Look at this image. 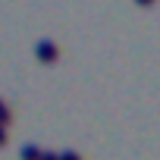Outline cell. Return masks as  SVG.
<instances>
[{
    "mask_svg": "<svg viewBox=\"0 0 160 160\" xmlns=\"http://www.w3.org/2000/svg\"><path fill=\"white\" fill-rule=\"evenodd\" d=\"M22 160H41V151L28 144V148H22Z\"/></svg>",
    "mask_w": 160,
    "mask_h": 160,
    "instance_id": "obj_2",
    "label": "cell"
},
{
    "mask_svg": "<svg viewBox=\"0 0 160 160\" xmlns=\"http://www.w3.org/2000/svg\"><path fill=\"white\" fill-rule=\"evenodd\" d=\"M57 57H60V50H57V44H53V41H41V44H38V60L53 63Z\"/></svg>",
    "mask_w": 160,
    "mask_h": 160,
    "instance_id": "obj_1",
    "label": "cell"
},
{
    "mask_svg": "<svg viewBox=\"0 0 160 160\" xmlns=\"http://www.w3.org/2000/svg\"><path fill=\"white\" fill-rule=\"evenodd\" d=\"M135 3H141V7H151V3H154V0H135Z\"/></svg>",
    "mask_w": 160,
    "mask_h": 160,
    "instance_id": "obj_4",
    "label": "cell"
},
{
    "mask_svg": "<svg viewBox=\"0 0 160 160\" xmlns=\"http://www.w3.org/2000/svg\"><path fill=\"white\" fill-rule=\"evenodd\" d=\"M57 160H82V157H78V154H72V151H69V154H60Z\"/></svg>",
    "mask_w": 160,
    "mask_h": 160,
    "instance_id": "obj_3",
    "label": "cell"
}]
</instances>
